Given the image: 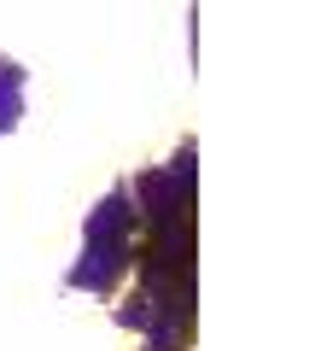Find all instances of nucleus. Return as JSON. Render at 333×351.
I'll return each instance as SVG.
<instances>
[]
</instances>
